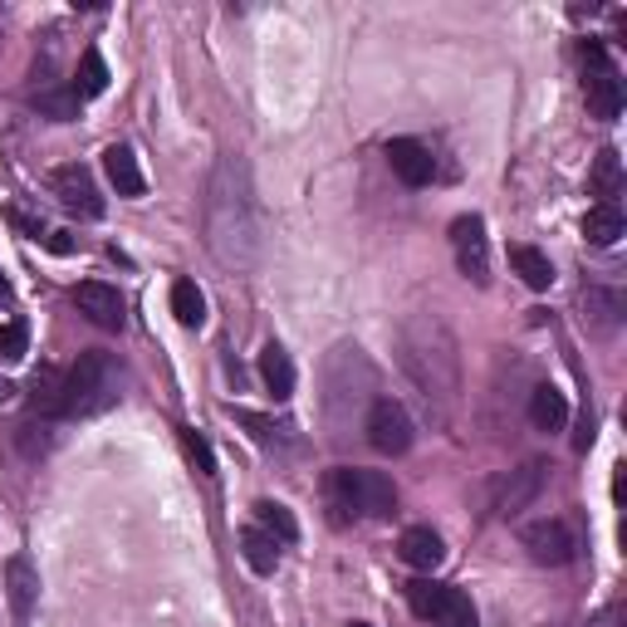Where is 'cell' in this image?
I'll use <instances>...</instances> for the list:
<instances>
[{
	"label": "cell",
	"mask_w": 627,
	"mask_h": 627,
	"mask_svg": "<svg viewBox=\"0 0 627 627\" xmlns=\"http://www.w3.org/2000/svg\"><path fill=\"white\" fill-rule=\"evenodd\" d=\"M207 236L216 260L226 265H255L260 255V211H255V191H250V173L236 157H221L211 177V197H207Z\"/></svg>",
	"instance_id": "cell-1"
},
{
	"label": "cell",
	"mask_w": 627,
	"mask_h": 627,
	"mask_svg": "<svg viewBox=\"0 0 627 627\" xmlns=\"http://www.w3.org/2000/svg\"><path fill=\"white\" fill-rule=\"evenodd\" d=\"M118 383H123V368L113 353H79V363L64 373V403H60V417H98L118 403Z\"/></svg>",
	"instance_id": "cell-2"
},
{
	"label": "cell",
	"mask_w": 627,
	"mask_h": 627,
	"mask_svg": "<svg viewBox=\"0 0 627 627\" xmlns=\"http://www.w3.org/2000/svg\"><path fill=\"white\" fill-rule=\"evenodd\" d=\"M328 505L338 510V520L368 515V520H393L397 515V485L383 471H358V466H338L324 481Z\"/></svg>",
	"instance_id": "cell-3"
},
{
	"label": "cell",
	"mask_w": 627,
	"mask_h": 627,
	"mask_svg": "<svg viewBox=\"0 0 627 627\" xmlns=\"http://www.w3.org/2000/svg\"><path fill=\"white\" fill-rule=\"evenodd\" d=\"M407 603H412L417 618H427L431 627H476V608L461 588L437 584V578H417L407 584Z\"/></svg>",
	"instance_id": "cell-4"
},
{
	"label": "cell",
	"mask_w": 627,
	"mask_h": 627,
	"mask_svg": "<svg viewBox=\"0 0 627 627\" xmlns=\"http://www.w3.org/2000/svg\"><path fill=\"white\" fill-rule=\"evenodd\" d=\"M584 98H588V113L603 123H613L623 113V79L598 40H584Z\"/></svg>",
	"instance_id": "cell-5"
},
{
	"label": "cell",
	"mask_w": 627,
	"mask_h": 627,
	"mask_svg": "<svg viewBox=\"0 0 627 627\" xmlns=\"http://www.w3.org/2000/svg\"><path fill=\"white\" fill-rule=\"evenodd\" d=\"M520 540L534 564H550V568L574 564V554H578V534L568 530V520H534L520 530Z\"/></svg>",
	"instance_id": "cell-6"
},
{
	"label": "cell",
	"mask_w": 627,
	"mask_h": 627,
	"mask_svg": "<svg viewBox=\"0 0 627 627\" xmlns=\"http://www.w3.org/2000/svg\"><path fill=\"white\" fill-rule=\"evenodd\" d=\"M451 250H456V265H461L466 280L490 284V241H485L481 216H456L451 221Z\"/></svg>",
	"instance_id": "cell-7"
},
{
	"label": "cell",
	"mask_w": 627,
	"mask_h": 627,
	"mask_svg": "<svg viewBox=\"0 0 627 627\" xmlns=\"http://www.w3.org/2000/svg\"><path fill=\"white\" fill-rule=\"evenodd\" d=\"M50 191L60 197V207L70 211V216H84V221H98V216H104V197H98L88 167H79V163L54 167V173H50Z\"/></svg>",
	"instance_id": "cell-8"
},
{
	"label": "cell",
	"mask_w": 627,
	"mask_h": 627,
	"mask_svg": "<svg viewBox=\"0 0 627 627\" xmlns=\"http://www.w3.org/2000/svg\"><path fill=\"white\" fill-rule=\"evenodd\" d=\"M368 441L383 456H403L412 447V417H407V407L393 403V397H378L368 412Z\"/></svg>",
	"instance_id": "cell-9"
},
{
	"label": "cell",
	"mask_w": 627,
	"mask_h": 627,
	"mask_svg": "<svg viewBox=\"0 0 627 627\" xmlns=\"http://www.w3.org/2000/svg\"><path fill=\"white\" fill-rule=\"evenodd\" d=\"M74 304H79V314H84L88 324L108 328V334H118V328L128 324V314H123V294L113 290V284H104V280L74 284Z\"/></svg>",
	"instance_id": "cell-10"
},
{
	"label": "cell",
	"mask_w": 627,
	"mask_h": 627,
	"mask_svg": "<svg viewBox=\"0 0 627 627\" xmlns=\"http://www.w3.org/2000/svg\"><path fill=\"white\" fill-rule=\"evenodd\" d=\"M6 598H10V613H15V627H25L40 603V568L30 554L6 558Z\"/></svg>",
	"instance_id": "cell-11"
},
{
	"label": "cell",
	"mask_w": 627,
	"mask_h": 627,
	"mask_svg": "<svg viewBox=\"0 0 627 627\" xmlns=\"http://www.w3.org/2000/svg\"><path fill=\"white\" fill-rule=\"evenodd\" d=\"M544 476H550L544 461H524L520 471H510L505 481L495 485V515H520V510L544 490Z\"/></svg>",
	"instance_id": "cell-12"
},
{
	"label": "cell",
	"mask_w": 627,
	"mask_h": 627,
	"mask_svg": "<svg viewBox=\"0 0 627 627\" xmlns=\"http://www.w3.org/2000/svg\"><path fill=\"white\" fill-rule=\"evenodd\" d=\"M387 167H393V177L407 181V187H427V181L437 177V157H431V147H421L417 138L387 143Z\"/></svg>",
	"instance_id": "cell-13"
},
{
	"label": "cell",
	"mask_w": 627,
	"mask_h": 627,
	"mask_svg": "<svg viewBox=\"0 0 627 627\" xmlns=\"http://www.w3.org/2000/svg\"><path fill=\"white\" fill-rule=\"evenodd\" d=\"M30 104H35L40 118H54V123H74L79 118V94L70 84H60V79H35V88H30Z\"/></svg>",
	"instance_id": "cell-14"
},
{
	"label": "cell",
	"mask_w": 627,
	"mask_h": 627,
	"mask_svg": "<svg viewBox=\"0 0 627 627\" xmlns=\"http://www.w3.org/2000/svg\"><path fill=\"white\" fill-rule=\"evenodd\" d=\"M397 554L412 568H421V574H431V568H441V558H447V544H441V534L431 530V524H412V530L397 540Z\"/></svg>",
	"instance_id": "cell-15"
},
{
	"label": "cell",
	"mask_w": 627,
	"mask_h": 627,
	"mask_svg": "<svg viewBox=\"0 0 627 627\" xmlns=\"http://www.w3.org/2000/svg\"><path fill=\"white\" fill-rule=\"evenodd\" d=\"M104 173H108L113 187H118V197H143L147 191V177H143L138 157H133V147H123V143H113L104 153Z\"/></svg>",
	"instance_id": "cell-16"
},
{
	"label": "cell",
	"mask_w": 627,
	"mask_h": 627,
	"mask_svg": "<svg viewBox=\"0 0 627 627\" xmlns=\"http://www.w3.org/2000/svg\"><path fill=\"white\" fill-rule=\"evenodd\" d=\"M623 231H627L623 207H608V201L588 207V216H584V241H588V245L608 250V245H618V241H623Z\"/></svg>",
	"instance_id": "cell-17"
},
{
	"label": "cell",
	"mask_w": 627,
	"mask_h": 627,
	"mask_svg": "<svg viewBox=\"0 0 627 627\" xmlns=\"http://www.w3.org/2000/svg\"><path fill=\"white\" fill-rule=\"evenodd\" d=\"M241 558L255 568L260 578H270L280 568V540L275 534H265L260 524H250V530H241Z\"/></svg>",
	"instance_id": "cell-18"
},
{
	"label": "cell",
	"mask_w": 627,
	"mask_h": 627,
	"mask_svg": "<svg viewBox=\"0 0 627 627\" xmlns=\"http://www.w3.org/2000/svg\"><path fill=\"white\" fill-rule=\"evenodd\" d=\"M260 378H265L275 403H290V397H294V363H290V353H284L280 344H265V353H260Z\"/></svg>",
	"instance_id": "cell-19"
},
{
	"label": "cell",
	"mask_w": 627,
	"mask_h": 627,
	"mask_svg": "<svg viewBox=\"0 0 627 627\" xmlns=\"http://www.w3.org/2000/svg\"><path fill=\"white\" fill-rule=\"evenodd\" d=\"M530 421H534V431H564V421H568V397L558 393V387H534V397H530Z\"/></svg>",
	"instance_id": "cell-20"
},
{
	"label": "cell",
	"mask_w": 627,
	"mask_h": 627,
	"mask_svg": "<svg viewBox=\"0 0 627 627\" xmlns=\"http://www.w3.org/2000/svg\"><path fill=\"white\" fill-rule=\"evenodd\" d=\"M588 191L598 201H608V207H618V197H623V163H618V153H598V163H593V173H588Z\"/></svg>",
	"instance_id": "cell-21"
},
{
	"label": "cell",
	"mask_w": 627,
	"mask_h": 627,
	"mask_svg": "<svg viewBox=\"0 0 627 627\" xmlns=\"http://www.w3.org/2000/svg\"><path fill=\"white\" fill-rule=\"evenodd\" d=\"M510 265H515V275L530 284V290H550V284H554L550 255H544V250H534V245H510Z\"/></svg>",
	"instance_id": "cell-22"
},
{
	"label": "cell",
	"mask_w": 627,
	"mask_h": 627,
	"mask_svg": "<svg viewBox=\"0 0 627 627\" xmlns=\"http://www.w3.org/2000/svg\"><path fill=\"white\" fill-rule=\"evenodd\" d=\"M74 94H79V104H84V98H98L108 88V64H104V54L98 50H84L79 54V70H74Z\"/></svg>",
	"instance_id": "cell-23"
},
{
	"label": "cell",
	"mask_w": 627,
	"mask_h": 627,
	"mask_svg": "<svg viewBox=\"0 0 627 627\" xmlns=\"http://www.w3.org/2000/svg\"><path fill=\"white\" fill-rule=\"evenodd\" d=\"M173 314L181 328H201L207 324V294L197 290V280H177L173 284Z\"/></svg>",
	"instance_id": "cell-24"
},
{
	"label": "cell",
	"mask_w": 627,
	"mask_h": 627,
	"mask_svg": "<svg viewBox=\"0 0 627 627\" xmlns=\"http://www.w3.org/2000/svg\"><path fill=\"white\" fill-rule=\"evenodd\" d=\"M255 524L265 534H275L280 544H294L300 540V520L290 515V505H280V500H255Z\"/></svg>",
	"instance_id": "cell-25"
},
{
	"label": "cell",
	"mask_w": 627,
	"mask_h": 627,
	"mask_svg": "<svg viewBox=\"0 0 627 627\" xmlns=\"http://www.w3.org/2000/svg\"><path fill=\"white\" fill-rule=\"evenodd\" d=\"M30 403H35L40 417H60V403H64V373L60 368H40L30 378Z\"/></svg>",
	"instance_id": "cell-26"
},
{
	"label": "cell",
	"mask_w": 627,
	"mask_h": 627,
	"mask_svg": "<svg viewBox=\"0 0 627 627\" xmlns=\"http://www.w3.org/2000/svg\"><path fill=\"white\" fill-rule=\"evenodd\" d=\"M177 441H181V451H187V461L197 466L201 476H216V451H211V441L201 437V431H191V427H177Z\"/></svg>",
	"instance_id": "cell-27"
},
{
	"label": "cell",
	"mask_w": 627,
	"mask_h": 627,
	"mask_svg": "<svg viewBox=\"0 0 627 627\" xmlns=\"http://www.w3.org/2000/svg\"><path fill=\"white\" fill-rule=\"evenodd\" d=\"M30 353V328L25 318H10V324H0V358L6 363H20Z\"/></svg>",
	"instance_id": "cell-28"
},
{
	"label": "cell",
	"mask_w": 627,
	"mask_h": 627,
	"mask_svg": "<svg viewBox=\"0 0 627 627\" xmlns=\"http://www.w3.org/2000/svg\"><path fill=\"white\" fill-rule=\"evenodd\" d=\"M231 417L241 421V427H250V437L260 441V447H275V437H280V427L270 417H260V412H245V407H231Z\"/></svg>",
	"instance_id": "cell-29"
},
{
	"label": "cell",
	"mask_w": 627,
	"mask_h": 627,
	"mask_svg": "<svg viewBox=\"0 0 627 627\" xmlns=\"http://www.w3.org/2000/svg\"><path fill=\"white\" fill-rule=\"evenodd\" d=\"M10 221H15V231H25L30 241H44V226L35 221V216H25V211H10Z\"/></svg>",
	"instance_id": "cell-30"
},
{
	"label": "cell",
	"mask_w": 627,
	"mask_h": 627,
	"mask_svg": "<svg viewBox=\"0 0 627 627\" xmlns=\"http://www.w3.org/2000/svg\"><path fill=\"white\" fill-rule=\"evenodd\" d=\"M588 627H623V608H618V603H613V608L603 613V618H593Z\"/></svg>",
	"instance_id": "cell-31"
},
{
	"label": "cell",
	"mask_w": 627,
	"mask_h": 627,
	"mask_svg": "<svg viewBox=\"0 0 627 627\" xmlns=\"http://www.w3.org/2000/svg\"><path fill=\"white\" fill-rule=\"evenodd\" d=\"M50 250H60V255H70V250H74V241H70V236H50Z\"/></svg>",
	"instance_id": "cell-32"
},
{
	"label": "cell",
	"mask_w": 627,
	"mask_h": 627,
	"mask_svg": "<svg viewBox=\"0 0 627 627\" xmlns=\"http://www.w3.org/2000/svg\"><path fill=\"white\" fill-rule=\"evenodd\" d=\"M10 397H15V383H10V378H0V403H10Z\"/></svg>",
	"instance_id": "cell-33"
},
{
	"label": "cell",
	"mask_w": 627,
	"mask_h": 627,
	"mask_svg": "<svg viewBox=\"0 0 627 627\" xmlns=\"http://www.w3.org/2000/svg\"><path fill=\"white\" fill-rule=\"evenodd\" d=\"M0 300H10V280L6 275H0Z\"/></svg>",
	"instance_id": "cell-34"
},
{
	"label": "cell",
	"mask_w": 627,
	"mask_h": 627,
	"mask_svg": "<svg viewBox=\"0 0 627 627\" xmlns=\"http://www.w3.org/2000/svg\"><path fill=\"white\" fill-rule=\"evenodd\" d=\"M0 25H6V6H0Z\"/></svg>",
	"instance_id": "cell-35"
},
{
	"label": "cell",
	"mask_w": 627,
	"mask_h": 627,
	"mask_svg": "<svg viewBox=\"0 0 627 627\" xmlns=\"http://www.w3.org/2000/svg\"><path fill=\"white\" fill-rule=\"evenodd\" d=\"M348 627H368V623H348Z\"/></svg>",
	"instance_id": "cell-36"
}]
</instances>
